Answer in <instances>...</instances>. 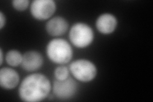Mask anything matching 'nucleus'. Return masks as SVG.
<instances>
[{
	"label": "nucleus",
	"mask_w": 153,
	"mask_h": 102,
	"mask_svg": "<svg viewBox=\"0 0 153 102\" xmlns=\"http://www.w3.org/2000/svg\"><path fill=\"white\" fill-rule=\"evenodd\" d=\"M51 89V82L45 75L33 74L22 80L19 89V95L24 101L38 102L45 99Z\"/></svg>",
	"instance_id": "nucleus-1"
},
{
	"label": "nucleus",
	"mask_w": 153,
	"mask_h": 102,
	"mask_svg": "<svg viewBox=\"0 0 153 102\" xmlns=\"http://www.w3.org/2000/svg\"><path fill=\"white\" fill-rule=\"evenodd\" d=\"M77 84L72 78L68 77L65 80H56L54 82L53 91L57 98L61 100L70 99L75 95Z\"/></svg>",
	"instance_id": "nucleus-6"
},
{
	"label": "nucleus",
	"mask_w": 153,
	"mask_h": 102,
	"mask_svg": "<svg viewBox=\"0 0 153 102\" xmlns=\"http://www.w3.org/2000/svg\"><path fill=\"white\" fill-rule=\"evenodd\" d=\"M19 82L18 73L10 68H3L0 70V85L5 89H12Z\"/></svg>",
	"instance_id": "nucleus-8"
},
{
	"label": "nucleus",
	"mask_w": 153,
	"mask_h": 102,
	"mask_svg": "<svg viewBox=\"0 0 153 102\" xmlns=\"http://www.w3.org/2000/svg\"><path fill=\"white\" fill-rule=\"evenodd\" d=\"M30 1L28 0H14L12 1L13 8L18 11H24L27 8Z\"/></svg>",
	"instance_id": "nucleus-13"
},
{
	"label": "nucleus",
	"mask_w": 153,
	"mask_h": 102,
	"mask_svg": "<svg viewBox=\"0 0 153 102\" xmlns=\"http://www.w3.org/2000/svg\"><path fill=\"white\" fill-rule=\"evenodd\" d=\"M68 23L62 17H55L51 19L46 24V30L50 35L59 36L67 31Z\"/></svg>",
	"instance_id": "nucleus-10"
},
{
	"label": "nucleus",
	"mask_w": 153,
	"mask_h": 102,
	"mask_svg": "<svg viewBox=\"0 0 153 102\" xmlns=\"http://www.w3.org/2000/svg\"><path fill=\"white\" fill-rule=\"evenodd\" d=\"M69 69L75 78L81 82L91 81L97 74L96 66L86 60L74 61L70 65Z\"/></svg>",
	"instance_id": "nucleus-4"
},
{
	"label": "nucleus",
	"mask_w": 153,
	"mask_h": 102,
	"mask_svg": "<svg viewBox=\"0 0 153 102\" xmlns=\"http://www.w3.org/2000/svg\"><path fill=\"white\" fill-rule=\"evenodd\" d=\"M22 56L21 52L16 50L8 51L5 56V60L8 65L12 66H17L21 65L22 61Z\"/></svg>",
	"instance_id": "nucleus-11"
},
{
	"label": "nucleus",
	"mask_w": 153,
	"mask_h": 102,
	"mask_svg": "<svg viewBox=\"0 0 153 102\" xmlns=\"http://www.w3.org/2000/svg\"><path fill=\"white\" fill-rule=\"evenodd\" d=\"M47 54L49 60L56 64L64 65L71 60L73 51L70 43L62 38L52 40L47 46Z\"/></svg>",
	"instance_id": "nucleus-2"
},
{
	"label": "nucleus",
	"mask_w": 153,
	"mask_h": 102,
	"mask_svg": "<svg viewBox=\"0 0 153 102\" xmlns=\"http://www.w3.org/2000/svg\"><path fill=\"white\" fill-rule=\"evenodd\" d=\"M44 63L42 56L36 51H28L22 56L21 66L27 71H34L39 70Z\"/></svg>",
	"instance_id": "nucleus-7"
},
{
	"label": "nucleus",
	"mask_w": 153,
	"mask_h": 102,
	"mask_svg": "<svg viewBox=\"0 0 153 102\" xmlns=\"http://www.w3.org/2000/svg\"><path fill=\"white\" fill-rule=\"evenodd\" d=\"M6 18L4 17V14L2 12H0V29H3V28L5 25Z\"/></svg>",
	"instance_id": "nucleus-14"
},
{
	"label": "nucleus",
	"mask_w": 153,
	"mask_h": 102,
	"mask_svg": "<svg viewBox=\"0 0 153 102\" xmlns=\"http://www.w3.org/2000/svg\"><path fill=\"white\" fill-rule=\"evenodd\" d=\"M54 75L56 80H65L69 77V70L65 66H58L55 69Z\"/></svg>",
	"instance_id": "nucleus-12"
},
{
	"label": "nucleus",
	"mask_w": 153,
	"mask_h": 102,
	"mask_svg": "<svg viewBox=\"0 0 153 102\" xmlns=\"http://www.w3.org/2000/svg\"><path fill=\"white\" fill-rule=\"evenodd\" d=\"M117 21L114 16L111 13H103L97 20L96 26L99 32L105 35L113 33L117 27Z\"/></svg>",
	"instance_id": "nucleus-9"
},
{
	"label": "nucleus",
	"mask_w": 153,
	"mask_h": 102,
	"mask_svg": "<svg viewBox=\"0 0 153 102\" xmlns=\"http://www.w3.org/2000/svg\"><path fill=\"white\" fill-rule=\"evenodd\" d=\"M56 3L52 0H35L31 4V13L38 20L49 19L56 11Z\"/></svg>",
	"instance_id": "nucleus-5"
},
{
	"label": "nucleus",
	"mask_w": 153,
	"mask_h": 102,
	"mask_svg": "<svg viewBox=\"0 0 153 102\" xmlns=\"http://www.w3.org/2000/svg\"><path fill=\"white\" fill-rule=\"evenodd\" d=\"M71 42L78 48H85L89 46L94 39V33L89 25L82 22L75 24L69 33Z\"/></svg>",
	"instance_id": "nucleus-3"
},
{
	"label": "nucleus",
	"mask_w": 153,
	"mask_h": 102,
	"mask_svg": "<svg viewBox=\"0 0 153 102\" xmlns=\"http://www.w3.org/2000/svg\"><path fill=\"white\" fill-rule=\"evenodd\" d=\"M0 52H1V61H0V64L2 65L3 62V51L1 48V50H0Z\"/></svg>",
	"instance_id": "nucleus-15"
}]
</instances>
